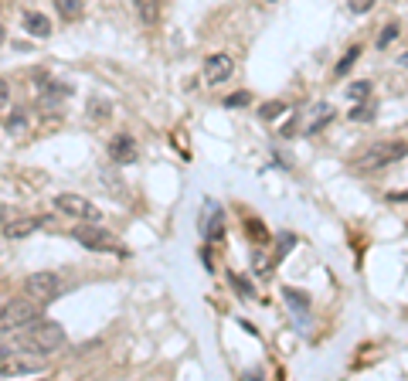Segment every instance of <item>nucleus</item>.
<instances>
[{"mask_svg":"<svg viewBox=\"0 0 408 381\" xmlns=\"http://www.w3.org/2000/svg\"><path fill=\"white\" fill-rule=\"evenodd\" d=\"M398 62H402V65H405V68H408V51H405V55H402V58H398Z\"/></svg>","mask_w":408,"mask_h":381,"instance_id":"7c9ffc66","label":"nucleus"},{"mask_svg":"<svg viewBox=\"0 0 408 381\" xmlns=\"http://www.w3.org/2000/svg\"><path fill=\"white\" fill-rule=\"evenodd\" d=\"M65 95H72V85H65V82H51L48 79V102H58V99H65Z\"/></svg>","mask_w":408,"mask_h":381,"instance_id":"412c9836","label":"nucleus"},{"mask_svg":"<svg viewBox=\"0 0 408 381\" xmlns=\"http://www.w3.org/2000/svg\"><path fill=\"white\" fill-rule=\"evenodd\" d=\"M344 95H347V99H364V95H371V82H367V79L351 82L347 89H344Z\"/></svg>","mask_w":408,"mask_h":381,"instance_id":"5701e85b","label":"nucleus"},{"mask_svg":"<svg viewBox=\"0 0 408 381\" xmlns=\"http://www.w3.org/2000/svg\"><path fill=\"white\" fill-rule=\"evenodd\" d=\"M55 10L62 21H79L85 10V0H55Z\"/></svg>","mask_w":408,"mask_h":381,"instance_id":"2eb2a0df","label":"nucleus"},{"mask_svg":"<svg viewBox=\"0 0 408 381\" xmlns=\"http://www.w3.org/2000/svg\"><path fill=\"white\" fill-rule=\"evenodd\" d=\"M99 180H102V184H109L106 191H109L113 198H122V194H126V191H122L126 184H120V180H116V174H113V170H99Z\"/></svg>","mask_w":408,"mask_h":381,"instance_id":"a211bd4d","label":"nucleus"},{"mask_svg":"<svg viewBox=\"0 0 408 381\" xmlns=\"http://www.w3.org/2000/svg\"><path fill=\"white\" fill-rule=\"evenodd\" d=\"M232 75H235V62H232V55L214 51V55L204 58V82L207 85H221V82H228Z\"/></svg>","mask_w":408,"mask_h":381,"instance_id":"0eeeda50","label":"nucleus"},{"mask_svg":"<svg viewBox=\"0 0 408 381\" xmlns=\"http://www.w3.org/2000/svg\"><path fill=\"white\" fill-rule=\"evenodd\" d=\"M283 113H286V102H283V99H269L266 106H259V116H262V120H279Z\"/></svg>","mask_w":408,"mask_h":381,"instance_id":"f3484780","label":"nucleus"},{"mask_svg":"<svg viewBox=\"0 0 408 381\" xmlns=\"http://www.w3.org/2000/svg\"><path fill=\"white\" fill-rule=\"evenodd\" d=\"M44 221H48L44 214H24V218H14V221H7V225H3V239H7V242L28 239V235H35V232H38Z\"/></svg>","mask_w":408,"mask_h":381,"instance_id":"6e6552de","label":"nucleus"},{"mask_svg":"<svg viewBox=\"0 0 408 381\" xmlns=\"http://www.w3.org/2000/svg\"><path fill=\"white\" fill-rule=\"evenodd\" d=\"M21 28H24L31 38H48V35H51V21H48L44 14H38V10H28V14L21 17Z\"/></svg>","mask_w":408,"mask_h":381,"instance_id":"f8f14e48","label":"nucleus"},{"mask_svg":"<svg viewBox=\"0 0 408 381\" xmlns=\"http://www.w3.org/2000/svg\"><path fill=\"white\" fill-rule=\"evenodd\" d=\"M408 154V143L405 140H381V143H371L364 154L358 157V167L361 170H381L395 160H402Z\"/></svg>","mask_w":408,"mask_h":381,"instance_id":"7ed1b4c3","label":"nucleus"},{"mask_svg":"<svg viewBox=\"0 0 408 381\" xmlns=\"http://www.w3.org/2000/svg\"><path fill=\"white\" fill-rule=\"evenodd\" d=\"M55 208L68 218H79V221H99L102 218V212L82 194H55Z\"/></svg>","mask_w":408,"mask_h":381,"instance_id":"423d86ee","label":"nucleus"},{"mask_svg":"<svg viewBox=\"0 0 408 381\" xmlns=\"http://www.w3.org/2000/svg\"><path fill=\"white\" fill-rule=\"evenodd\" d=\"M361 51H364V48H361V44H354V48H351V51H347V55H344V58L337 62V68H333V75H337V79H344V75H347V72H351V68L358 65V58H361Z\"/></svg>","mask_w":408,"mask_h":381,"instance_id":"dca6fc26","label":"nucleus"},{"mask_svg":"<svg viewBox=\"0 0 408 381\" xmlns=\"http://www.w3.org/2000/svg\"><path fill=\"white\" fill-rule=\"evenodd\" d=\"M248 102H252V92H245V89L225 99V106H228V109H242V106H248Z\"/></svg>","mask_w":408,"mask_h":381,"instance_id":"393cba45","label":"nucleus"},{"mask_svg":"<svg viewBox=\"0 0 408 381\" xmlns=\"http://www.w3.org/2000/svg\"><path fill=\"white\" fill-rule=\"evenodd\" d=\"M378 0H347V7H351V14H367L371 7H374Z\"/></svg>","mask_w":408,"mask_h":381,"instance_id":"cd10ccee","label":"nucleus"},{"mask_svg":"<svg viewBox=\"0 0 408 381\" xmlns=\"http://www.w3.org/2000/svg\"><path fill=\"white\" fill-rule=\"evenodd\" d=\"M283 297L289 299V303H293V306H296V310H299V313H303V310H306V306H310V299H306V293H299V290H286Z\"/></svg>","mask_w":408,"mask_h":381,"instance_id":"a878e982","label":"nucleus"},{"mask_svg":"<svg viewBox=\"0 0 408 381\" xmlns=\"http://www.w3.org/2000/svg\"><path fill=\"white\" fill-rule=\"evenodd\" d=\"M24 347H31V354H55L65 347V331L62 324L55 320H38L35 327H28V337H24Z\"/></svg>","mask_w":408,"mask_h":381,"instance_id":"f03ea898","label":"nucleus"},{"mask_svg":"<svg viewBox=\"0 0 408 381\" xmlns=\"http://www.w3.org/2000/svg\"><path fill=\"white\" fill-rule=\"evenodd\" d=\"M72 239L79 242L82 249H89V252H113V255H122V245L116 242V235L113 232H106L99 221H82L72 228Z\"/></svg>","mask_w":408,"mask_h":381,"instance_id":"f257e3e1","label":"nucleus"},{"mask_svg":"<svg viewBox=\"0 0 408 381\" xmlns=\"http://www.w3.org/2000/svg\"><path fill=\"white\" fill-rule=\"evenodd\" d=\"M398 31H402V28H398V21H388V24H384V28H381V35H378V48H388V44L395 41V38H398Z\"/></svg>","mask_w":408,"mask_h":381,"instance_id":"aec40b11","label":"nucleus"},{"mask_svg":"<svg viewBox=\"0 0 408 381\" xmlns=\"http://www.w3.org/2000/svg\"><path fill=\"white\" fill-rule=\"evenodd\" d=\"M140 157V150H136V140L129 136V133H120V136H113V143H109V160L113 164H133Z\"/></svg>","mask_w":408,"mask_h":381,"instance_id":"1a4fd4ad","label":"nucleus"},{"mask_svg":"<svg viewBox=\"0 0 408 381\" xmlns=\"http://www.w3.org/2000/svg\"><path fill=\"white\" fill-rule=\"evenodd\" d=\"M201 228H204V242H221V239H225V212L211 205L207 221L201 218Z\"/></svg>","mask_w":408,"mask_h":381,"instance_id":"9d476101","label":"nucleus"},{"mask_svg":"<svg viewBox=\"0 0 408 381\" xmlns=\"http://www.w3.org/2000/svg\"><path fill=\"white\" fill-rule=\"evenodd\" d=\"M245 228H248V235H252L259 245H266V242H269V232H266V225H262V221H255V218H245Z\"/></svg>","mask_w":408,"mask_h":381,"instance_id":"6ab92c4d","label":"nucleus"},{"mask_svg":"<svg viewBox=\"0 0 408 381\" xmlns=\"http://www.w3.org/2000/svg\"><path fill=\"white\" fill-rule=\"evenodd\" d=\"M133 10L143 28H154L160 21V0H133Z\"/></svg>","mask_w":408,"mask_h":381,"instance_id":"4468645a","label":"nucleus"},{"mask_svg":"<svg viewBox=\"0 0 408 381\" xmlns=\"http://www.w3.org/2000/svg\"><path fill=\"white\" fill-rule=\"evenodd\" d=\"M228 283H232L245 299H252V283H248V279H242V276H228Z\"/></svg>","mask_w":408,"mask_h":381,"instance_id":"bb28decb","label":"nucleus"},{"mask_svg":"<svg viewBox=\"0 0 408 381\" xmlns=\"http://www.w3.org/2000/svg\"><path fill=\"white\" fill-rule=\"evenodd\" d=\"M0 102H3V106H10V85H7V82L0 85Z\"/></svg>","mask_w":408,"mask_h":381,"instance_id":"c756f323","label":"nucleus"},{"mask_svg":"<svg viewBox=\"0 0 408 381\" xmlns=\"http://www.w3.org/2000/svg\"><path fill=\"white\" fill-rule=\"evenodd\" d=\"M35 371H41V354L31 357V361H10V357L0 361V375L3 378H10V375H35Z\"/></svg>","mask_w":408,"mask_h":381,"instance_id":"ddd939ff","label":"nucleus"},{"mask_svg":"<svg viewBox=\"0 0 408 381\" xmlns=\"http://www.w3.org/2000/svg\"><path fill=\"white\" fill-rule=\"evenodd\" d=\"M333 120H337V109H333L330 102H317V106H313V116H310V123H306V133L317 136V133L324 127H330Z\"/></svg>","mask_w":408,"mask_h":381,"instance_id":"9b49d317","label":"nucleus"},{"mask_svg":"<svg viewBox=\"0 0 408 381\" xmlns=\"http://www.w3.org/2000/svg\"><path fill=\"white\" fill-rule=\"evenodd\" d=\"M374 113H378V109H374L371 102H361V106H354V109H351V120H354V123H371V120H374Z\"/></svg>","mask_w":408,"mask_h":381,"instance_id":"4be33fe9","label":"nucleus"},{"mask_svg":"<svg viewBox=\"0 0 408 381\" xmlns=\"http://www.w3.org/2000/svg\"><path fill=\"white\" fill-rule=\"evenodd\" d=\"M3 129H7V133H21V129H24V116H7Z\"/></svg>","mask_w":408,"mask_h":381,"instance_id":"c85d7f7f","label":"nucleus"},{"mask_svg":"<svg viewBox=\"0 0 408 381\" xmlns=\"http://www.w3.org/2000/svg\"><path fill=\"white\" fill-rule=\"evenodd\" d=\"M65 293V279L58 276V272H51V269H41V272H31L28 279H24V297H31L35 303H55V299Z\"/></svg>","mask_w":408,"mask_h":381,"instance_id":"20e7f679","label":"nucleus"},{"mask_svg":"<svg viewBox=\"0 0 408 381\" xmlns=\"http://www.w3.org/2000/svg\"><path fill=\"white\" fill-rule=\"evenodd\" d=\"M276 242H279V245H276V262H279L283 255L293 252V245H296V235H279Z\"/></svg>","mask_w":408,"mask_h":381,"instance_id":"b1692460","label":"nucleus"},{"mask_svg":"<svg viewBox=\"0 0 408 381\" xmlns=\"http://www.w3.org/2000/svg\"><path fill=\"white\" fill-rule=\"evenodd\" d=\"M38 324V303L28 299H14L3 306V317H0V331L10 334V331H24V327H35Z\"/></svg>","mask_w":408,"mask_h":381,"instance_id":"39448f33","label":"nucleus"}]
</instances>
